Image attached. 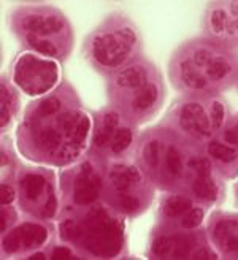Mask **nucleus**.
<instances>
[{
	"label": "nucleus",
	"mask_w": 238,
	"mask_h": 260,
	"mask_svg": "<svg viewBox=\"0 0 238 260\" xmlns=\"http://www.w3.org/2000/svg\"><path fill=\"white\" fill-rule=\"evenodd\" d=\"M132 143H134V132H132V128L129 125L117 127L110 143V149L114 155H119L126 152L132 146Z\"/></svg>",
	"instance_id": "nucleus-20"
},
{
	"label": "nucleus",
	"mask_w": 238,
	"mask_h": 260,
	"mask_svg": "<svg viewBox=\"0 0 238 260\" xmlns=\"http://www.w3.org/2000/svg\"><path fill=\"white\" fill-rule=\"evenodd\" d=\"M57 72L54 63L42 62L32 56H25L19 60L16 69V81L29 94H42L56 81Z\"/></svg>",
	"instance_id": "nucleus-11"
},
{
	"label": "nucleus",
	"mask_w": 238,
	"mask_h": 260,
	"mask_svg": "<svg viewBox=\"0 0 238 260\" xmlns=\"http://www.w3.org/2000/svg\"><path fill=\"white\" fill-rule=\"evenodd\" d=\"M173 130H159L141 138L140 159L146 173L165 189H191L202 155L195 154Z\"/></svg>",
	"instance_id": "nucleus-2"
},
{
	"label": "nucleus",
	"mask_w": 238,
	"mask_h": 260,
	"mask_svg": "<svg viewBox=\"0 0 238 260\" xmlns=\"http://www.w3.org/2000/svg\"><path fill=\"white\" fill-rule=\"evenodd\" d=\"M61 235L69 241H78L81 238V227L75 224L73 220H65L61 225Z\"/></svg>",
	"instance_id": "nucleus-23"
},
{
	"label": "nucleus",
	"mask_w": 238,
	"mask_h": 260,
	"mask_svg": "<svg viewBox=\"0 0 238 260\" xmlns=\"http://www.w3.org/2000/svg\"><path fill=\"white\" fill-rule=\"evenodd\" d=\"M81 237H84L87 249L94 254L116 255L123 246V225L103 208H96L86 219V230L81 229Z\"/></svg>",
	"instance_id": "nucleus-6"
},
{
	"label": "nucleus",
	"mask_w": 238,
	"mask_h": 260,
	"mask_svg": "<svg viewBox=\"0 0 238 260\" xmlns=\"http://www.w3.org/2000/svg\"><path fill=\"white\" fill-rule=\"evenodd\" d=\"M192 206H194V202L191 197H188V193H173L164 202L162 214L167 219L183 217Z\"/></svg>",
	"instance_id": "nucleus-18"
},
{
	"label": "nucleus",
	"mask_w": 238,
	"mask_h": 260,
	"mask_svg": "<svg viewBox=\"0 0 238 260\" xmlns=\"http://www.w3.org/2000/svg\"><path fill=\"white\" fill-rule=\"evenodd\" d=\"M18 27L24 34L25 45L34 46L35 43L48 42L56 45L52 37H61L69 29L67 22L62 18V15L56 11H25L18 19ZM59 46V45H56Z\"/></svg>",
	"instance_id": "nucleus-9"
},
{
	"label": "nucleus",
	"mask_w": 238,
	"mask_h": 260,
	"mask_svg": "<svg viewBox=\"0 0 238 260\" xmlns=\"http://www.w3.org/2000/svg\"><path fill=\"white\" fill-rule=\"evenodd\" d=\"M194 197L198 200L213 203L219 197V186L213 178V165H211L208 157H200L197 165V175L191 184V189Z\"/></svg>",
	"instance_id": "nucleus-15"
},
{
	"label": "nucleus",
	"mask_w": 238,
	"mask_h": 260,
	"mask_svg": "<svg viewBox=\"0 0 238 260\" xmlns=\"http://www.w3.org/2000/svg\"><path fill=\"white\" fill-rule=\"evenodd\" d=\"M170 80L181 92L211 97L238 80V57L210 38L181 45L170 60Z\"/></svg>",
	"instance_id": "nucleus-1"
},
{
	"label": "nucleus",
	"mask_w": 238,
	"mask_h": 260,
	"mask_svg": "<svg viewBox=\"0 0 238 260\" xmlns=\"http://www.w3.org/2000/svg\"><path fill=\"white\" fill-rule=\"evenodd\" d=\"M59 110H61V100L57 97H49V99H45L38 105L37 116H40V118H45V116H51V114L59 113Z\"/></svg>",
	"instance_id": "nucleus-22"
},
{
	"label": "nucleus",
	"mask_w": 238,
	"mask_h": 260,
	"mask_svg": "<svg viewBox=\"0 0 238 260\" xmlns=\"http://www.w3.org/2000/svg\"><path fill=\"white\" fill-rule=\"evenodd\" d=\"M119 121H121V113H117V111H108L102 116V121H100V125L96 134V140H94L96 146L99 149L110 146L113 135L119 127Z\"/></svg>",
	"instance_id": "nucleus-17"
},
{
	"label": "nucleus",
	"mask_w": 238,
	"mask_h": 260,
	"mask_svg": "<svg viewBox=\"0 0 238 260\" xmlns=\"http://www.w3.org/2000/svg\"><path fill=\"white\" fill-rule=\"evenodd\" d=\"M206 154L219 173L230 176L238 172V118L224 124L206 143Z\"/></svg>",
	"instance_id": "nucleus-10"
},
{
	"label": "nucleus",
	"mask_w": 238,
	"mask_h": 260,
	"mask_svg": "<svg viewBox=\"0 0 238 260\" xmlns=\"http://www.w3.org/2000/svg\"><path fill=\"white\" fill-rule=\"evenodd\" d=\"M31 258H45V255H43V254H40V252H38V254H34V255H32Z\"/></svg>",
	"instance_id": "nucleus-26"
},
{
	"label": "nucleus",
	"mask_w": 238,
	"mask_h": 260,
	"mask_svg": "<svg viewBox=\"0 0 238 260\" xmlns=\"http://www.w3.org/2000/svg\"><path fill=\"white\" fill-rule=\"evenodd\" d=\"M170 128L191 143H208L226 124V105L211 97L181 100L168 116Z\"/></svg>",
	"instance_id": "nucleus-5"
},
{
	"label": "nucleus",
	"mask_w": 238,
	"mask_h": 260,
	"mask_svg": "<svg viewBox=\"0 0 238 260\" xmlns=\"http://www.w3.org/2000/svg\"><path fill=\"white\" fill-rule=\"evenodd\" d=\"M211 241L221 254L229 257H238V216L219 214L210 225Z\"/></svg>",
	"instance_id": "nucleus-12"
},
{
	"label": "nucleus",
	"mask_w": 238,
	"mask_h": 260,
	"mask_svg": "<svg viewBox=\"0 0 238 260\" xmlns=\"http://www.w3.org/2000/svg\"><path fill=\"white\" fill-rule=\"evenodd\" d=\"M197 240L192 235L186 233H175V235H159L153 244L151 251L157 257H171V258H194L197 251L195 249ZM203 248V246H202Z\"/></svg>",
	"instance_id": "nucleus-13"
},
{
	"label": "nucleus",
	"mask_w": 238,
	"mask_h": 260,
	"mask_svg": "<svg viewBox=\"0 0 238 260\" xmlns=\"http://www.w3.org/2000/svg\"><path fill=\"white\" fill-rule=\"evenodd\" d=\"M205 35L229 49L238 46V2H211L203 18Z\"/></svg>",
	"instance_id": "nucleus-8"
},
{
	"label": "nucleus",
	"mask_w": 238,
	"mask_h": 260,
	"mask_svg": "<svg viewBox=\"0 0 238 260\" xmlns=\"http://www.w3.org/2000/svg\"><path fill=\"white\" fill-rule=\"evenodd\" d=\"M110 94L119 113L132 122H143L151 119L161 108L165 99V87L154 65L137 59L114 72Z\"/></svg>",
	"instance_id": "nucleus-3"
},
{
	"label": "nucleus",
	"mask_w": 238,
	"mask_h": 260,
	"mask_svg": "<svg viewBox=\"0 0 238 260\" xmlns=\"http://www.w3.org/2000/svg\"><path fill=\"white\" fill-rule=\"evenodd\" d=\"M45 186H46V179L42 175H25L21 179V189L24 197L32 202L42 197Z\"/></svg>",
	"instance_id": "nucleus-19"
},
{
	"label": "nucleus",
	"mask_w": 238,
	"mask_h": 260,
	"mask_svg": "<svg viewBox=\"0 0 238 260\" xmlns=\"http://www.w3.org/2000/svg\"><path fill=\"white\" fill-rule=\"evenodd\" d=\"M13 199H15V189L11 186L4 184L2 186V199H0V202H2V205H8L13 202Z\"/></svg>",
	"instance_id": "nucleus-24"
},
{
	"label": "nucleus",
	"mask_w": 238,
	"mask_h": 260,
	"mask_svg": "<svg viewBox=\"0 0 238 260\" xmlns=\"http://www.w3.org/2000/svg\"><path fill=\"white\" fill-rule=\"evenodd\" d=\"M236 199H238V193H236Z\"/></svg>",
	"instance_id": "nucleus-28"
},
{
	"label": "nucleus",
	"mask_w": 238,
	"mask_h": 260,
	"mask_svg": "<svg viewBox=\"0 0 238 260\" xmlns=\"http://www.w3.org/2000/svg\"><path fill=\"white\" fill-rule=\"evenodd\" d=\"M203 216H205L203 208H200V206H192L191 210L181 217V227H183L184 230L197 229L198 225L202 224Z\"/></svg>",
	"instance_id": "nucleus-21"
},
{
	"label": "nucleus",
	"mask_w": 238,
	"mask_h": 260,
	"mask_svg": "<svg viewBox=\"0 0 238 260\" xmlns=\"http://www.w3.org/2000/svg\"><path fill=\"white\" fill-rule=\"evenodd\" d=\"M102 187V179L94 173L91 165H84L81 173L75 178L73 184V200L76 205H91L99 199Z\"/></svg>",
	"instance_id": "nucleus-16"
},
{
	"label": "nucleus",
	"mask_w": 238,
	"mask_h": 260,
	"mask_svg": "<svg viewBox=\"0 0 238 260\" xmlns=\"http://www.w3.org/2000/svg\"><path fill=\"white\" fill-rule=\"evenodd\" d=\"M236 86H238V80H236Z\"/></svg>",
	"instance_id": "nucleus-27"
},
{
	"label": "nucleus",
	"mask_w": 238,
	"mask_h": 260,
	"mask_svg": "<svg viewBox=\"0 0 238 260\" xmlns=\"http://www.w3.org/2000/svg\"><path fill=\"white\" fill-rule=\"evenodd\" d=\"M141 38L137 27L124 16H113L91 35L87 54L97 69L117 72L138 59Z\"/></svg>",
	"instance_id": "nucleus-4"
},
{
	"label": "nucleus",
	"mask_w": 238,
	"mask_h": 260,
	"mask_svg": "<svg viewBox=\"0 0 238 260\" xmlns=\"http://www.w3.org/2000/svg\"><path fill=\"white\" fill-rule=\"evenodd\" d=\"M116 206L126 214L140 213L144 208V176L135 165H114L110 172Z\"/></svg>",
	"instance_id": "nucleus-7"
},
{
	"label": "nucleus",
	"mask_w": 238,
	"mask_h": 260,
	"mask_svg": "<svg viewBox=\"0 0 238 260\" xmlns=\"http://www.w3.org/2000/svg\"><path fill=\"white\" fill-rule=\"evenodd\" d=\"M72 257H73V254L69 248H56L51 254V258H56V260H67Z\"/></svg>",
	"instance_id": "nucleus-25"
},
{
	"label": "nucleus",
	"mask_w": 238,
	"mask_h": 260,
	"mask_svg": "<svg viewBox=\"0 0 238 260\" xmlns=\"http://www.w3.org/2000/svg\"><path fill=\"white\" fill-rule=\"evenodd\" d=\"M48 232L45 227L37 224H24L16 230L10 232L4 240V249L7 252H16L19 249L38 248L45 243Z\"/></svg>",
	"instance_id": "nucleus-14"
}]
</instances>
